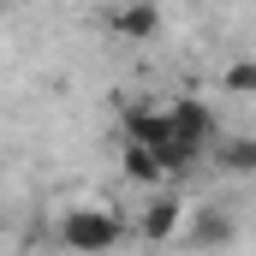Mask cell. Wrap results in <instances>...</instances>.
I'll list each match as a JSON object with an SVG mask.
<instances>
[{"label": "cell", "instance_id": "3", "mask_svg": "<svg viewBox=\"0 0 256 256\" xmlns=\"http://www.w3.org/2000/svg\"><path fill=\"white\" fill-rule=\"evenodd\" d=\"M167 120H173V137H179V143H191L196 155L208 149V137H214V114H208L202 102H173Z\"/></svg>", "mask_w": 256, "mask_h": 256}, {"label": "cell", "instance_id": "1", "mask_svg": "<svg viewBox=\"0 0 256 256\" xmlns=\"http://www.w3.org/2000/svg\"><path fill=\"white\" fill-rule=\"evenodd\" d=\"M120 214L114 208H66L60 214V244L72 256H108L114 244H120Z\"/></svg>", "mask_w": 256, "mask_h": 256}, {"label": "cell", "instance_id": "7", "mask_svg": "<svg viewBox=\"0 0 256 256\" xmlns=\"http://www.w3.org/2000/svg\"><path fill=\"white\" fill-rule=\"evenodd\" d=\"M220 167L256 179V137H232V143H220Z\"/></svg>", "mask_w": 256, "mask_h": 256}, {"label": "cell", "instance_id": "9", "mask_svg": "<svg viewBox=\"0 0 256 256\" xmlns=\"http://www.w3.org/2000/svg\"><path fill=\"white\" fill-rule=\"evenodd\" d=\"M226 90H232V96H256V60L232 66V72H226Z\"/></svg>", "mask_w": 256, "mask_h": 256}, {"label": "cell", "instance_id": "4", "mask_svg": "<svg viewBox=\"0 0 256 256\" xmlns=\"http://www.w3.org/2000/svg\"><path fill=\"white\" fill-rule=\"evenodd\" d=\"M126 143H143V149L173 143V120H167V108H126Z\"/></svg>", "mask_w": 256, "mask_h": 256}, {"label": "cell", "instance_id": "6", "mask_svg": "<svg viewBox=\"0 0 256 256\" xmlns=\"http://www.w3.org/2000/svg\"><path fill=\"white\" fill-rule=\"evenodd\" d=\"M179 226H185V202L179 196H155L149 214H143V238H173Z\"/></svg>", "mask_w": 256, "mask_h": 256}, {"label": "cell", "instance_id": "5", "mask_svg": "<svg viewBox=\"0 0 256 256\" xmlns=\"http://www.w3.org/2000/svg\"><path fill=\"white\" fill-rule=\"evenodd\" d=\"M114 30H120V36H131V42H149V36L161 30V12H155L149 0H126V6L114 12Z\"/></svg>", "mask_w": 256, "mask_h": 256}, {"label": "cell", "instance_id": "8", "mask_svg": "<svg viewBox=\"0 0 256 256\" xmlns=\"http://www.w3.org/2000/svg\"><path fill=\"white\" fill-rule=\"evenodd\" d=\"M126 173H131V179H143V185H149V179H161V155H155V149H143V143H126Z\"/></svg>", "mask_w": 256, "mask_h": 256}, {"label": "cell", "instance_id": "2", "mask_svg": "<svg viewBox=\"0 0 256 256\" xmlns=\"http://www.w3.org/2000/svg\"><path fill=\"white\" fill-rule=\"evenodd\" d=\"M185 238H191L196 250H220V244L238 238V220H232L226 208H191V214H185Z\"/></svg>", "mask_w": 256, "mask_h": 256}]
</instances>
